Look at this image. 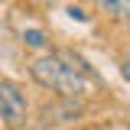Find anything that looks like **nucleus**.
Listing matches in <instances>:
<instances>
[{"label":"nucleus","instance_id":"obj_1","mask_svg":"<svg viewBox=\"0 0 130 130\" xmlns=\"http://www.w3.org/2000/svg\"><path fill=\"white\" fill-rule=\"evenodd\" d=\"M29 75L36 85H42L59 98H78L85 91V78L68 65L65 55H36L29 62Z\"/></svg>","mask_w":130,"mask_h":130},{"label":"nucleus","instance_id":"obj_2","mask_svg":"<svg viewBox=\"0 0 130 130\" xmlns=\"http://www.w3.org/2000/svg\"><path fill=\"white\" fill-rule=\"evenodd\" d=\"M26 111H29V104H26L23 91L13 81H0V117H3V124L23 127L26 124Z\"/></svg>","mask_w":130,"mask_h":130},{"label":"nucleus","instance_id":"obj_3","mask_svg":"<svg viewBox=\"0 0 130 130\" xmlns=\"http://www.w3.org/2000/svg\"><path fill=\"white\" fill-rule=\"evenodd\" d=\"M94 7L101 10V13L114 16V20L130 23V0H94Z\"/></svg>","mask_w":130,"mask_h":130},{"label":"nucleus","instance_id":"obj_4","mask_svg":"<svg viewBox=\"0 0 130 130\" xmlns=\"http://www.w3.org/2000/svg\"><path fill=\"white\" fill-rule=\"evenodd\" d=\"M23 42H26L29 49H46L49 46V36L42 29H23Z\"/></svg>","mask_w":130,"mask_h":130},{"label":"nucleus","instance_id":"obj_5","mask_svg":"<svg viewBox=\"0 0 130 130\" xmlns=\"http://www.w3.org/2000/svg\"><path fill=\"white\" fill-rule=\"evenodd\" d=\"M120 75H124V78L130 81V55H127V59H124V62H120Z\"/></svg>","mask_w":130,"mask_h":130},{"label":"nucleus","instance_id":"obj_6","mask_svg":"<svg viewBox=\"0 0 130 130\" xmlns=\"http://www.w3.org/2000/svg\"><path fill=\"white\" fill-rule=\"evenodd\" d=\"M75 130H85V127H75Z\"/></svg>","mask_w":130,"mask_h":130}]
</instances>
